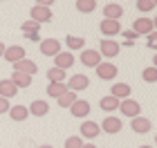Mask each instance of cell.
Segmentation results:
<instances>
[{"label":"cell","instance_id":"cell-12","mask_svg":"<svg viewBox=\"0 0 157 148\" xmlns=\"http://www.w3.org/2000/svg\"><path fill=\"white\" fill-rule=\"evenodd\" d=\"M78 132H81V137H85V139H94V137L101 135V128H99L97 121H92V119H90V121H83L81 123Z\"/></svg>","mask_w":157,"mask_h":148},{"label":"cell","instance_id":"cell-18","mask_svg":"<svg viewBox=\"0 0 157 148\" xmlns=\"http://www.w3.org/2000/svg\"><path fill=\"white\" fill-rule=\"evenodd\" d=\"M121 16H124V7L117 5V2H108L103 7V18L108 20H119Z\"/></svg>","mask_w":157,"mask_h":148},{"label":"cell","instance_id":"cell-6","mask_svg":"<svg viewBox=\"0 0 157 148\" xmlns=\"http://www.w3.org/2000/svg\"><path fill=\"white\" fill-rule=\"evenodd\" d=\"M38 49H40L43 56H56L59 52H63V49H61V43H59L56 38H40Z\"/></svg>","mask_w":157,"mask_h":148},{"label":"cell","instance_id":"cell-8","mask_svg":"<svg viewBox=\"0 0 157 148\" xmlns=\"http://www.w3.org/2000/svg\"><path fill=\"white\" fill-rule=\"evenodd\" d=\"M130 128H132V132H137V135H146V132H151V128H153V121L148 117H132V121H130Z\"/></svg>","mask_w":157,"mask_h":148},{"label":"cell","instance_id":"cell-7","mask_svg":"<svg viewBox=\"0 0 157 148\" xmlns=\"http://www.w3.org/2000/svg\"><path fill=\"white\" fill-rule=\"evenodd\" d=\"M99 128H101L105 135H117V132L124 128V123H121L119 117H105L101 123H99Z\"/></svg>","mask_w":157,"mask_h":148},{"label":"cell","instance_id":"cell-37","mask_svg":"<svg viewBox=\"0 0 157 148\" xmlns=\"http://www.w3.org/2000/svg\"><path fill=\"white\" fill-rule=\"evenodd\" d=\"M36 5H40V7H49V5H54V0H36Z\"/></svg>","mask_w":157,"mask_h":148},{"label":"cell","instance_id":"cell-22","mask_svg":"<svg viewBox=\"0 0 157 148\" xmlns=\"http://www.w3.org/2000/svg\"><path fill=\"white\" fill-rule=\"evenodd\" d=\"M9 81H11L16 88H29V85H32V76H29V74H23V72H13V74L9 76Z\"/></svg>","mask_w":157,"mask_h":148},{"label":"cell","instance_id":"cell-29","mask_svg":"<svg viewBox=\"0 0 157 148\" xmlns=\"http://www.w3.org/2000/svg\"><path fill=\"white\" fill-rule=\"evenodd\" d=\"M20 29H23V34H38L40 32V25L36 23V20H27V23L20 25Z\"/></svg>","mask_w":157,"mask_h":148},{"label":"cell","instance_id":"cell-10","mask_svg":"<svg viewBox=\"0 0 157 148\" xmlns=\"http://www.w3.org/2000/svg\"><path fill=\"white\" fill-rule=\"evenodd\" d=\"M11 65H13V72H23V74H29V76H34L38 72V65L29 59H20L16 63H11Z\"/></svg>","mask_w":157,"mask_h":148},{"label":"cell","instance_id":"cell-16","mask_svg":"<svg viewBox=\"0 0 157 148\" xmlns=\"http://www.w3.org/2000/svg\"><path fill=\"white\" fill-rule=\"evenodd\" d=\"M70 112H72V117H90V103L85 99H76L70 105Z\"/></svg>","mask_w":157,"mask_h":148},{"label":"cell","instance_id":"cell-23","mask_svg":"<svg viewBox=\"0 0 157 148\" xmlns=\"http://www.w3.org/2000/svg\"><path fill=\"white\" fill-rule=\"evenodd\" d=\"M99 105H101V110L103 112H108V115H110V112H115L117 108H119V99H115V97H103L101 99V101H99Z\"/></svg>","mask_w":157,"mask_h":148},{"label":"cell","instance_id":"cell-26","mask_svg":"<svg viewBox=\"0 0 157 148\" xmlns=\"http://www.w3.org/2000/svg\"><path fill=\"white\" fill-rule=\"evenodd\" d=\"M65 45L70 47V52H74V49H83V45H85V38L83 36H70L65 38Z\"/></svg>","mask_w":157,"mask_h":148},{"label":"cell","instance_id":"cell-31","mask_svg":"<svg viewBox=\"0 0 157 148\" xmlns=\"http://www.w3.org/2000/svg\"><path fill=\"white\" fill-rule=\"evenodd\" d=\"M137 9L144 11V13H148V11L155 9V2H153V0H137Z\"/></svg>","mask_w":157,"mask_h":148},{"label":"cell","instance_id":"cell-17","mask_svg":"<svg viewBox=\"0 0 157 148\" xmlns=\"http://www.w3.org/2000/svg\"><path fill=\"white\" fill-rule=\"evenodd\" d=\"M27 112H29V115H34V117H45L47 112H49V103L43 101V99H34L32 105L27 108Z\"/></svg>","mask_w":157,"mask_h":148},{"label":"cell","instance_id":"cell-3","mask_svg":"<svg viewBox=\"0 0 157 148\" xmlns=\"http://www.w3.org/2000/svg\"><path fill=\"white\" fill-rule=\"evenodd\" d=\"M90 85V79L85 74H72V79H65V88L70 92H81Z\"/></svg>","mask_w":157,"mask_h":148},{"label":"cell","instance_id":"cell-28","mask_svg":"<svg viewBox=\"0 0 157 148\" xmlns=\"http://www.w3.org/2000/svg\"><path fill=\"white\" fill-rule=\"evenodd\" d=\"M65 83H49L47 85V97H52V99H59L63 92H65Z\"/></svg>","mask_w":157,"mask_h":148},{"label":"cell","instance_id":"cell-33","mask_svg":"<svg viewBox=\"0 0 157 148\" xmlns=\"http://www.w3.org/2000/svg\"><path fill=\"white\" fill-rule=\"evenodd\" d=\"M119 34H124V38L128 40V43H135V38H139L132 29H124V32H119Z\"/></svg>","mask_w":157,"mask_h":148},{"label":"cell","instance_id":"cell-21","mask_svg":"<svg viewBox=\"0 0 157 148\" xmlns=\"http://www.w3.org/2000/svg\"><path fill=\"white\" fill-rule=\"evenodd\" d=\"M9 117L13 121H25L27 117H29V112H27V105H9Z\"/></svg>","mask_w":157,"mask_h":148},{"label":"cell","instance_id":"cell-2","mask_svg":"<svg viewBox=\"0 0 157 148\" xmlns=\"http://www.w3.org/2000/svg\"><path fill=\"white\" fill-rule=\"evenodd\" d=\"M124 117H139L141 115V105L135 101V99H124V101H119V108H117Z\"/></svg>","mask_w":157,"mask_h":148},{"label":"cell","instance_id":"cell-11","mask_svg":"<svg viewBox=\"0 0 157 148\" xmlns=\"http://www.w3.org/2000/svg\"><path fill=\"white\" fill-rule=\"evenodd\" d=\"M101 54L97 52V49H81V63L85 67H97L99 63H101Z\"/></svg>","mask_w":157,"mask_h":148},{"label":"cell","instance_id":"cell-34","mask_svg":"<svg viewBox=\"0 0 157 148\" xmlns=\"http://www.w3.org/2000/svg\"><path fill=\"white\" fill-rule=\"evenodd\" d=\"M7 110H9V99H2V97H0V115L7 112Z\"/></svg>","mask_w":157,"mask_h":148},{"label":"cell","instance_id":"cell-15","mask_svg":"<svg viewBox=\"0 0 157 148\" xmlns=\"http://www.w3.org/2000/svg\"><path fill=\"white\" fill-rule=\"evenodd\" d=\"M74 65V54L72 52H59L54 56V67H59V70H67V67H72Z\"/></svg>","mask_w":157,"mask_h":148},{"label":"cell","instance_id":"cell-40","mask_svg":"<svg viewBox=\"0 0 157 148\" xmlns=\"http://www.w3.org/2000/svg\"><path fill=\"white\" fill-rule=\"evenodd\" d=\"M36 148H54V146H49V144H43V146H36Z\"/></svg>","mask_w":157,"mask_h":148},{"label":"cell","instance_id":"cell-4","mask_svg":"<svg viewBox=\"0 0 157 148\" xmlns=\"http://www.w3.org/2000/svg\"><path fill=\"white\" fill-rule=\"evenodd\" d=\"M117 72H119V70H117V65H115V63L101 61V63L97 65V76H99L101 81H112V79L117 76Z\"/></svg>","mask_w":157,"mask_h":148},{"label":"cell","instance_id":"cell-35","mask_svg":"<svg viewBox=\"0 0 157 148\" xmlns=\"http://www.w3.org/2000/svg\"><path fill=\"white\" fill-rule=\"evenodd\" d=\"M155 43H157V38H155V32H153V34H148V47L155 49V47H157Z\"/></svg>","mask_w":157,"mask_h":148},{"label":"cell","instance_id":"cell-24","mask_svg":"<svg viewBox=\"0 0 157 148\" xmlns=\"http://www.w3.org/2000/svg\"><path fill=\"white\" fill-rule=\"evenodd\" d=\"M47 81H49V83H65V70L49 67V70H47Z\"/></svg>","mask_w":157,"mask_h":148},{"label":"cell","instance_id":"cell-5","mask_svg":"<svg viewBox=\"0 0 157 148\" xmlns=\"http://www.w3.org/2000/svg\"><path fill=\"white\" fill-rule=\"evenodd\" d=\"M119 43H115L112 38H103L101 40V47L97 49L99 54H101V59H115V56L119 54Z\"/></svg>","mask_w":157,"mask_h":148},{"label":"cell","instance_id":"cell-32","mask_svg":"<svg viewBox=\"0 0 157 148\" xmlns=\"http://www.w3.org/2000/svg\"><path fill=\"white\" fill-rule=\"evenodd\" d=\"M81 146H83V139L78 137V135L67 137V139H65V148H81Z\"/></svg>","mask_w":157,"mask_h":148},{"label":"cell","instance_id":"cell-41","mask_svg":"<svg viewBox=\"0 0 157 148\" xmlns=\"http://www.w3.org/2000/svg\"><path fill=\"white\" fill-rule=\"evenodd\" d=\"M139 148H153V146H139Z\"/></svg>","mask_w":157,"mask_h":148},{"label":"cell","instance_id":"cell-20","mask_svg":"<svg viewBox=\"0 0 157 148\" xmlns=\"http://www.w3.org/2000/svg\"><path fill=\"white\" fill-rule=\"evenodd\" d=\"M16 94H18V88L13 85L9 79L0 81V97H2V99H13Z\"/></svg>","mask_w":157,"mask_h":148},{"label":"cell","instance_id":"cell-13","mask_svg":"<svg viewBox=\"0 0 157 148\" xmlns=\"http://www.w3.org/2000/svg\"><path fill=\"white\" fill-rule=\"evenodd\" d=\"M99 29H101V34H103L105 38H110V36H115V34L121 32V25H119V20H108V18H103L101 25H99Z\"/></svg>","mask_w":157,"mask_h":148},{"label":"cell","instance_id":"cell-19","mask_svg":"<svg viewBox=\"0 0 157 148\" xmlns=\"http://www.w3.org/2000/svg\"><path fill=\"white\" fill-rule=\"evenodd\" d=\"M110 97L119 99V101H124V99H130V85H128V83H112Z\"/></svg>","mask_w":157,"mask_h":148},{"label":"cell","instance_id":"cell-42","mask_svg":"<svg viewBox=\"0 0 157 148\" xmlns=\"http://www.w3.org/2000/svg\"><path fill=\"white\" fill-rule=\"evenodd\" d=\"M153 2H157V0H153Z\"/></svg>","mask_w":157,"mask_h":148},{"label":"cell","instance_id":"cell-36","mask_svg":"<svg viewBox=\"0 0 157 148\" xmlns=\"http://www.w3.org/2000/svg\"><path fill=\"white\" fill-rule=\"evenodd\" d=\"M27 40H34V43H40V34H25Z\"/></svg>","mask_w":157,"mask_h":148},{"label":"cell","instance_id":"cell-30","mask_svg":"<svg viewBox=\"0 0 157 148\" xmlns=\"http://www.w3.org/2000/svg\"><path fill=\"white\" fill-rule=\"evenodd\" d=\"M141 79H144L146 83H155V81H157V67H155V65L146 67L144 72H141Z\"/></svg>","mask_w":157,"mask_h":148},{"label":"cell","instance_id":"cell-27","mask_svg":"<svg viewBox=\"0 0 157 148\" xmlns=\"http://www.w3.org/2000/svg\"><path fill=\"white\" fill-rule=\"evenodd\" d=\"M76 9L81 13H92L97 9V0H76Z\"/></svg>","mask_w":157,"mask_h":148},{"label":"cell","instance_id":"cell-25","mask_svg":"<svg viewBox=\"0 0 157 148\" xmlns=\"http://www.w3.org/2000/svg\"><path fill=\"white\" fill-rule=\"evenodd\" d=\"M76 99H78V97H76V92H70V90H65V92H63L59 99H56V101H59L61 108H70V105H72Z\"/></svg>","mask_w":157,"mask_h":148},{"label":"cell","instance_id":"cell-14","mask_svg":"<svg viewBox=\"0 0 157 148\" xmlns=\"http://www.w3.org/2000/svg\"><path fill=\"white\" fill-rule=\"evenodd\" d=\"M2 59L9 61V63H16V61H20V59H25V47H23V45H9V47L5 49Z\"/></svg>","mask_w":157,"mask_h":148},{"label":"cell","instance_id":"cell-39","mask_svg":"<svg viewBox=\"0 0 157 148\" xmlns=\"http://www.w3.org/2000/svg\"><path fill=\"white\" fill-rule=\"evenodd\" d=\"M81 148H97V146H94V144H83Z\"/></svg>","mask_w":157,"mask_h":148},{"label":"cell","instance_id":"cell-9","mask_svg":"<svg viewBox=\"0 0 157 148\" xmlns=\"http://www.w3.org/2000/svg\"><path fill=\"white\" fill-rule=\"evenodd\" d=\"M29 13H32V18H29V20H36L38 25H43V23H49V20H52V9H49V7L34 5V9H32Z\"/></svg>","mask_w":157,"mask_h":148},{"label":"cell","instance_id":"cell-1","mask_svg":"<svg viewBox=\"0 0 157 148\" xmlns=\"http://www.w3.org/2000/svg\"><path fill=\"white\" fill-rule=\"evenodd\" d=\"M130 29L137 34V36H148V34L155 32V20H153V18H137V20L132 23Z\"/></svg>","mask_w":157,"mask_h":148},{"label":"cell","instance_id":"cell-38","mask_svg":"<svg viewBox=\"0 0 157 148\" xmlns=\"http://www.w3.org/2000/svg\"><path fill=\"white\" fill-rule=\"evenodd\" d=\"M5 49H7V45H5V43H0V59H2V54H5Z\"/></svg>","mask_w":157,"mask_h":148}]
</instances>
